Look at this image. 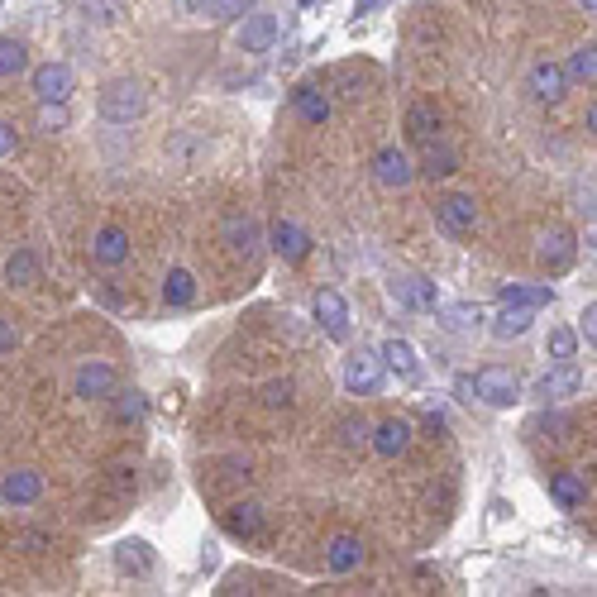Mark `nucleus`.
<instances>
[{
    "label": "nucleus",
    "mask_w": 597,
    "mask_h": 597,
    "mask_svg": "<svg viewBox=\"0 0 597 597\" xmlns=\"http://www.w3.org/2000/svg\"><path fill=\"white\" fill-rule=\"evenodd\" d=\"M96 110H101V120H110V125H129V120H139L149 110V91H144V82H134V77H115V82L101 86Z\"/></svg>",
    "instance_id": "nucleus-1"
},
{
    "label": "nucleus",
    "mask_w": 597,
    "mask_h": 597,
    "mask_svg": "<svg viewBox=\"0 0 597 597\" xmlns=\"http://www.w3.org/2000/svg\"><path fill=\"white\" fill-rule=\"evenodd\" d=\"M383 354L378 349H354L349 359H344V392L349 397H373L378 387H383Z\"/></svg>",
    "instance_id": "nucleus-2"
},
{
    "label": "nucleus",
    "mask_w": 597,
    "mask_h": 597,
    "mask_svg": "<svg viewBox=\"0 0 597 597\" xmlns=\"http://www.w3.org/2000/svg\"><path fill=\"white\" fill-rule=\"evenodd\" d=\"M435 225L454 239H469L478 230V201L469 192H445L435 201Z\"/></svg>",
    "instance_id": "nucleus-3"
},
{
    "label": "nucleus",
    "mask_w": 597,
    "mask_h": 597,
    "mask_svg": "<svg viewBox=\"0 0 597 597\" xmlns=\"http://www.w3.org/2000/svg\"><path fill=\"white\" fill-rule=\"evenodd\" d=\"M473 397L488 406H516L521 402V378H516L512 368H478L473 373Z\"/></svg>",
    "instance_id": "nucleus-4"
},
{
    "label": "nucleus",
    "mask_w": 597,
    "mask_h": 597,
    "mask_svg": "<svg viewBox=\"0 0 597 597\" xmlns=\"http://www.w3.org/2000/svg\"><path fill=\"white\" fill-rule=\"evenodd\" d=\"M411 177H416V163H411V153H406V149L383 144V149L373 153V182H378V187L402 192V187H411Z\"/></svg>",
    "instance_id": "nucleus-5"
},
{
    "label": "nucleus",
    "mask_w": 597,
    "mask_h": 597,
    "mask_svg": "<svg viewBox=\"0 0 597 597\" xmlns=\"http://www.w3.org/2000/svg\"><path fill=\"white\" fill-rule=\"evenodd\" d=\"M273 43H278V15H268V10L239 15V29H235L239 53H273Z\"/></svg>",
    "instance_id": "nucleus-6"
},
{
    "label": "nucleus",
    "mask_w": 597,
    "mask_h": 597,
    "mask_svg": "<svg viewBox=\"0 0 597 597\" xmlns=\"http://www.w3.org/2000/svg\"><path fill=\"white\" fill-rule=\"evenodd\" d=\"M115 387H120V373H115L106 359H86L82 368H77V378H72V392H77L82 402H106Z\"/></svg>",
    "instance_id": "nucleus-7"
},
{
    "label": "nucleus",
    "mask_w": 597,
    "mask_h": 597,
    "mask_svg": "<svg viewBox=\"0 0 597 597\" xmlns=\"http://www.w3.org/2000/svg\"><path fill=\"white\" fill-rule=\"evenodd\" d=\"M268 244H273V254L282 258V263H306V258H311V244H316V239L306 235V230H301L297 220H273V225H268Z\"/></svg>",
    "instance_id": "nucleus-8"
},
{
    "label": "nucleus",
    "mask_w": 597,
    "mask_h": 597,
    "mask_svg": "<svg viewBox=\"0 0 597 597\" xmlns=\"http://www.w3.org/2000/svg\"><path fill=\"white\" fill-rule=\"evenodd\" d=\"M411 440H416V426L406 416H387V421H378V426L368 430V445H373V454H383V459H402L406 449H411Z\"/></svg>",
    "instance_id": "nucleus-9"
},
{
    "label": "nucleus",
    "mask_w": 597,
    "mask_h": 597,
    "mask_svg": "<svg viewBox=\"0 0 597 597\" xmlns=\"http://www.w3.org/2000/svg\"><path fill=\"white\" fill-rule=\"evenodd\" d=\"M526 86H531V96L540 101V106H559V101H564V91H569L564 63H550V58H540V63L531 67V77H526Z\"/></svg>",
    "instance_id": "nucleus-10"
},
{
    "label": "nucleus",
    "mask_w": 597,
    "mask_h": 597,
    "mask_svg": "<svg viewBox=\"0 0 597 597\" xmlns=\"http://www.w3.org/2000/svg\"><path fill=\"white\" fill-rule=\"evenodd\" d=\"M292 115H297L301 125L320 129L330 120V96H325V86L320 82H297L292 86Z\"/></svg>",
    "instance_id": "nucleus-11"
},
{
    "label": "nucleus",
    "mask_w": 597,
    "mask_h": 597,
    "mask_svg": "<svg viewBox=\"0 0 597 597\" xmlns=\"http://www.w3.org/2000/svg\"><path fill=\"white\" fill-rule=\"evenodd\" d=\"M91 263H96V268H120V263H129V230L101 225V230L91 235Z\"/></svg>",
    "instance_id": "nucleus-12"
},
{
    "label": "nucleus",
    "mask_w": 597,
    "mask_h": 597,
    "mask_svg": "<svg viewBox=\"0 0 597 597\" xmlns=\"http://www.w3.org/2000/svg\"><path fill=\"white\" fill-rule=\"evenodd\" d=\"M535 258H540V268L545 273H569L578 258V244L569 230H550V235H540V249H535Z\"/></svg>",
    "instance_id": "nucleus-13"
},
{
    "label": "nucleus",
    "mask_w": 597,
    "mask_h": 597,
    "mask_svg": "<svg viewBox=\"0 0 597 597\" xmlns=\"http://www.w3.org/2000/svg\"><path fill=\"white\" fill-rule=\"evenodd\" d=\"M311 311H316V325L330 340H349V301H344L340 292H330V287L316 292V306H311Z\"/></svg>",
    "instance_id": "nucleus-14"
},
{
    "label": "nucleus",
    "mask_w": 597,
    "mask_h": 597,
    "mask_svg": "<svg viewBox=\"0 0 597 597\" xmlns=\"http://www.w3.org/2000/svg\"><path fill=\"white\" fill-rule=\"evenodd\" d=\"M378 354H383V368H387V373H397L402 383H421V354H416V344H411V340L392 335V340H387Z\"/></svg>",
    "instance_id": "nucleus-15"
},
{
    "label": "nucleus",
    "mask_w": 597,
    "mask_h": 597,
    "mask_svg": "<svg viewBox=\"0 0 597 597\" xmlns=\"http://www.w3.org/2000/svg\"><path fill=\"white\" fill-rule=\"evenodd\" d=\"M545 488H550V497H555L564 512H583L588 507V478L574 469H559L545 478Z\"/></svg>",
    "instance_id": "nucleus-16"
},
{
    "label": "nucleus",
    "mask_w": 597,
    "mask_h": 597,
    "mask_svg": "<svg viewBox=\"0 0 597 597\" xmlns=\"http://www.w3.org/2000/svg\"><path fill=\"white\" fill-rule=\"evenodd\" d=\"M72 86H77V77H72V67L67 63H43L39 72H34V96H39V106L43 101H67Z\"/></svg>",
    "instance_id": "nucleus-17"
},
{
    "label": "nucleus",
    "mask_w": 597,
    "mask_h": 597,
    "mask_svg": "<svg viewBox=\"0 0 597 597\" xmlns=\"http://www.w3.org/2000/svg\"><path fill=\"white\" fill-rule=\"evenodd\" d=\"M220 526L235 535V540H258L263 535V507L258 502H230L220 512Z\"/></svg>",
    "instance_id": "nucleus-18"
},
{
    "label": "nucleus",
    "mask_w": 597,
    "mask_h": 597,
    "mask_svg": "<svg viewBox=\"0 0 597 597\" xmlns=\"http://www.w3.org/2000/svg\"><path fill=\"white\" fill-rule=\"evenodd\" d=\"M578 387H583V373H578L574 363H559V368H550L535 383V397L540 402H564V397H578Z\"/></svg>",
    "instance_id": "nucleus-19"
},
{
    "label": "nucleus",
    "mask_w": 597,
    "mask_h": 597,
    "mask_svg": "<svg viewBox=\"0 0 597 597\" xmlns=\"http://www.w3.org/2000/svg\"><path fill=\"white\" fill-rule=\"evenodd\" d=\"M416 172L421 177H454L459 172V149L454 144H445V139H430V144H421V163H416Z\"/></svg>",
    "instance_id": "nucleus-20"
},
{
    "label": "nucleus",
    "mask_w": 597,
    "mask_h": 597,
    "mask_svg": "<svg viewBox=\"0 0 597 597\" xmlns=\"http://www.w3.org/2000/svg\"><path fill=\"white\" fill-rule=\"evenodd\" d=\"M392 297L402 306H411V311H435L440 306V287L430 278H397L392 282Z\"/></svg>",
    "instance_id": "nucleus-21"
},
{
    "label": "nucleus",
    "mask_w": 597,
    "mask_h": 597,
    "mask_svg": "<svg viewBox=\"0 0 597 597\" xmlns=\"http://www.w3.org/2000/svg\"><path fill=\"white\" fill-rule=\"evenodd\" d=\"M359 564H363L359 535H335V540L325 545V569H330V574H354Z\"/></svg>",
    "instance_id": "nucleus-22"
},
{
    "label": "nucleus",
    "mask_w": 597,
    "mask_h": 597,
    "mask_svg": "<svg viewBox=\"0 0 597 597\" xmlns=\"http://www.w3.org/2000/svg\"><path fill=\"white\" fill-rule=\"evenodd\" d=\"M153 564H158V559H153V550L144 545V540H120V545H115V569H120V574L149 578Z\"/></svg>",
    "instance_id": "nucleus-23"
},
{
    "label": "nucleus",
    "mask_w": 597,
    "mask_h": 597,
    "mask_svg": "<svg viewBox=\"0 0 597 597\" xmlns=\"http://www.w3.org/2000/svg\"><path fill=\"white\" fill-rule=\"evenodd\" d=\"M406 139H411L416 149L430 144V139H440V115H435L430 101H416V106L406 110Z\"/></svg>",
    "instance_id": "nucleus-24"
},
{
    "label": "nucleus",
    "mask_w": 597,
    "mask_h": 597,
    "mask_svg": "<svg viewBox=\"0 0 597 597\" xmlns=\"http://www.w3.org/2000/svg\"><path fill=\"white\" fill-rule=\"evenodd\" d=\"M0 497H5L10 507H34V502L43 497V478H39V473H29V469L10 473V478L0 483Z\"/></svg>",
    "instance_id": "nucleus-25"
},
{
    "label": "nucleus",
    "mask_w": 597,
    "mask_h": 597,
    "mask_svg": "<svg viewBox=\"0 0 597 597\" xmlns=\"http://www.w3.org/2000/svg\"><path fill=\"white\" fill-rule=\"evenodd\" d=\"M555 301V292L545 282H507L502 287V306H531V311H545Z\"/></svg>",
    "instance_id": "nucleus-26"
},
{
    "label": "nucleus",
    "mask_w": 597,
    "mask_h": 597,
    "mask_svg": "<svg viewBox=\"0 0 597 597\" xmlns=\"http://www.w3.org/2000/svg\"><path fill=\"white\" fill-rule=\"evenodd\" d=\"M106 402H110V411H115V421H120V426H129V421L139 426V421L149 416V397H144L139 387H129V392H120V387H115Z\"/></svg>",
    "instance_id": "nucleus-27"
},
{
    "label": "nucleus",
    "mask_w": 597,
    "mask_h": 597,
    "mask_svg": "<svg viewBox=\"0 0 597 597\" xmlns=\"http://www.w3.org/2000/svg\"><path fill=\"white\" fill-rule=\"evenodd\" d=\"M192 15H201V20H239V15H249L258 0H182Z\"/></svg>",
    "instance_id": "nucleus-28"
},
{
    "label": "nucleus",
    "mask_w": 597,
    "mask_h": 597,
    "mask_svg": "<svg viewBox=\"0 0 597 597\" xmlns=\"http://www.w3.org/2000/svg\"><path fill=\"white\" fill-rule=\"evenodd\" d=\"M531 320H535L531 306H502V311L492 316V335H497V340H521V335L531 330Z\"/></svg>",
    "instance_id": "nucleus-29"
},
{
    "label": "nucleus",
    "mask_w": 597,
    "mask_h": 597,
    "mask_svg": "<svg viewBox=\"0 0 597 597\" xmlns=\"http://www.w3.org/2000/svg\"><path fill=\"white\" fill-rule=\"evenodd\" d=\"M163 301L168 306H192L196 301V278H192V268H168V278H163Z\"/></svg>",
    "instance_id": "nucleus-30"
},
{
    "label": "nucleus",
    "mask_w": 597,
    "mask_h": 597,
    "mask_svg": "<svg viewBox=\"0 0 597 597\" xmlns=\"http://www.w3.org/2000/svg\"><path fill=\"white\" fill-rule=\"evenodd\" d=\"M593 72H597V43H578L574 58L564 63V77H569V86H593Z\"/></svg>",
    "instance_id": "nucleus-31"
},
{
    "label": "nucleus",
    "mask_w": 597,
    "mask_h": 597,
    "mask_svg": "<svg viewBox=\"0 0 597 597\" xmlns=\"http://www.w3.org/2000/svg\"><path fill=\"white\" fill-rule=\"evenodd\" d=\"M34 278H39V258H34V249H15V254L5 258V282H10V287H29Z\"/></svg>",
    "instance_id": "nucleus-32"
},
{
    "label": "nucleus",
    "mask_w": 597,
    "mask_h": 597,
    "mask_svg": "<svg viewBox=\"0 0 597 597\" xmlns=\"http://www.w3.org/2000/svg\"><path fill=\"white\" fill-rule=\"evenodd\" d=\"M225 239H230V249H239V254H254L258 249V225L249 220V215H235V220L225 225Z\"/></svg>",
    "instance_id": "nucleus-33"
},
{
    "label": "nucleus",
    "mask_w": 597,
    "mask_h": 597,
    "mask_svg": "<svg viewBox=\"0 0 597 597\" xmlns=\"http://www.w3.org/2000/svg\"><path fill=\"white\" fill-rule=\"evenodd\" d=\"M29 67V48L20 39H0V77H20Z\"/></svg>",
    "instance_id": "nucleus-34"
},
{
    "label": "nucleus",
    "mask_w": 597,
    "mask_h": 597,
    "mask_svg": "<svg viewBox=\"0 0 597 597\" xmlns=\"http://www.w3.org/2000/svg\"><path fill=\"white\" fill-rule=\"evenodd\" d=\"M445 325L449 330H478V325H483V311H478L473 301H454V306H445Z\"/></svg>",
    "instance_id": "nucleus-35"
},
{
    "label": "nucleus",
    "mask_w": 597,
    "mask_h": 597,
    "mask_svg": "<svg viewBox=\"0 0 597 597\" xmlns=\"http://www.w3.org/2000/svg\"><path fill=\"white\" fill-rule=\"evenodd\" d=\"M545 349H550V359L569 363L578 354V335L569 330V325H555V330H550V340H545Z\"/></svg>",
    "instance_id": "nucleus-36"
},
{
    "label": "nucleus",
    "mask_w": 597,
    "mask_h": 597,
    "mask_svg": "<svg viewBox=\"0 0 597 597\" xmlns=\"http://www.w3.org/2000/svg\"><path fill=\"white\" fill-rule=\"evenodd\" d=\"M82 10H86V20L91 24H115L120 15H125L120 0H82Z\"/></svg>",
    "instance_id": "nucleus-37"
},
{
    "label": "nucleus",
    "mask_w": 597,
    "mask_h": 597,
    "mask_svg": "<svg viewBox=\"0 0 597 597\" xmlns=\"http://www.w3.org/2000/svg\"><path fill=\"white\" fill-rule=\"evenodd\" d=\"M292 397H297V383H292V378H273V383L263 387V402L273 406V411H287Z\"/></svg>",
    "instance_id": "nucleus-38"
},
{
    "label": "nucleus",
    "mask_w": 597,
    "mask_h": 597,
    "mask_svg": "<svg viewBox=\"0 0 597 597\" xmlns=\"http://www.w3.org/2000/svg\"><path fill=\"white\" fill-rule=\"evenodd\" d=\"M67 101H43V110H39V129L43 134H58V129H67Z\"/></svg>",
    "instance_id": "nucleus-39"
},
{
    "label": "nucleus",
    "mask_w": 597,
    "mask_h": 597,
    "mask_svg": "<svg viewBox=\"0 0 597 597\" xmlns=\"http://www.w3.org/2000/svg\"><path fill=\"white\" fill-rule=\"evenodd\" d=\"M368 430H373V426H368V421H363V416H344V421H340V435H344V445H368Z\"/></svg>",
    "instance_id": "nucleus-40"
},
{
    "label": "nucleus",
    "mask_w": 597,
    "mask_h": 597,
    "mask_svg": "<svg viewBox=\"0 0 597 597\" xmlns=\"http://www.w3.org/2000/svg\"><path fill=\"white\" fill-rule=\"evenodd\" d=\"M15 349H20V330H15V320L0 316V359H5V354H15Z\"/></svg>",
    "instance_id": "nucleus-41"
},
{
    "label": "nucleus",
    "mask_w": 597,
    "mask_h": 597,
    "mask_svg": "<svg viewBox=\"0 0 597 597\" xmlns=\"http://www.w3.org/2000/svg\"><path fill=\"white\" fill-rule=\"evenodd\" d=\"M421 430H426L430 440H440V435H449V421H445V411H426V416H421Z\"/></svg>",
    "instance_id": "nucleus-42"
},
{
    "label": "nucleus",
    "mask_w": 597,
    "mask_h": 597,
    "mask_svg": "<svg viewBox=\"0 0 597 597\" xmlns=\"http://www.w3.org/2000/svg\"><path fill=\"white\" fill-rule=\"evenodd\" d=\"M535 430H555V435H564V430H574V421H569V416H559V411H545V416L535 421Z\"/></svg>",
    "instance_id": "nucleus-43"
},
{
    "label": "nucleus",
    "mask_w": 597,
    "mask_h": 597,
    "mask_svg": "<svg viewBox=\"0 0 597 597\" xmlns=\"http://www.w3.org/2000/svg\"><path fill=\"white\" fill-rule=\"evenodd\" d=\"M15 149H20V134H15L10 125H0V158H10Z\"/></svg>",
    "instance_id": "nucleus-44"
},
{
    "label": "nucleus",
    "mask_w": 597,
    "mask_h": 597,
    "mask_svg": "<svg viewBox=\"0 0 597 597\" xmlns=\"http://www.w3.org/2000/svg\"><path fill=\"white\" fill-rule=\"evenodd\" d=\"M593 320H597V306L588 301V311H583V340H588V344H593V335H597V325H593Z\"/></svg>",
    "instance_id": "nucleus-45"
},
{
    "label": "nucleus",
    "mask_w": 597,
    "mask_h": 597,
    "mask_svg": "<svg viewBox=\"0 0 597 597\" xmlns=\"http://www.w3.org/2000/svg\"><path fill=\"white\" fill-rule=\"evenodd\" d=\"M454 397H459V402H473V378H469V373H464V378H454Z\"/></svg>",
    "instance_id": "nucleus-46"
},
{
    "label": "nucleus",
    "mask_w": 597,
    "mask_h": 597,
    "mask_svg": "<svg viewBox=\"0 0 597 597\" xmlns=\"http://www.w3.org/2000/svg\"><path fill=\"white\" fill-rule=\"evenodd\" d=\"M378 5H383V0H354V15H359V20H363V15H373Z\"/></svg>",
    "instance_id": "nucleus-47"
},
{
    "label": "nucleus",
    "mask_w": 597,
    "mask_h": 597,
    "mask_svg": "<svg viewBox=\"0 0 597 597\" xmlns=\"http://www.w3.org/2000/svg\"><path fill=\"white\" fill-rule=\"evenodd\" d=\"M129 483H134V473H129L125 464H120V469H115V488H129Z\"/></svg>",
    "instance_id": "nucleus-48"
},
{
    "label": "nucleus",
    "mask_w": 597,
    "mask_h": 597,
    "mask_svg": "<svg viewBox=\"0 0 597 597\" xmlns=\"http://www.w3.org/2000/svg\"><path fill=\"white\" fill-rule=\"evenodd\" d=\"M297 5H316V0H297Z\"/></svg>",
    "instance_id": "nucleus-49"
}]
</instances>
